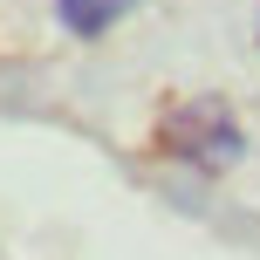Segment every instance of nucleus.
Segmentation results:
<instances>
[{
  "mask_svg": "<svg viewBox=\"0 0 260 260\" xmlns=\"http://www.w3.org/2000/svg\"><path fill=\"white\" fill-rule=\"evenodd\" d=\"M157 151L178 157V165H192V171H226L247 151V130H240V117L219 96H185V103L165 110V123H157Z\"/></svg>",
  "mask_w": 260,
  "mask_h": 260,
  "instance_id": "1",
  "label": "nucleus"
},
{
  "mask_svg": "<svg viewBox=\"0 0 260 260\" xmlns=\"http://www.w3.org/2000/svg\"><path fill=\"white\" fill-rule=\"evenodd\" d=\"M130 7H137V0H55V21H62L76 41H103Z\"/></svg>",
  "mask_w": 260,
  "mask_h": 260,
  "instance_id": "2",
  "label": "nucleus"
}]
</instances>
